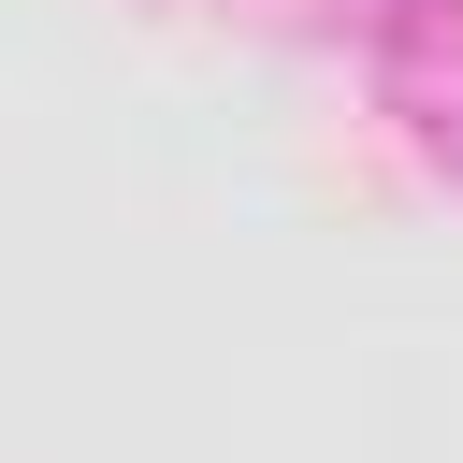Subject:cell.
<instances>
[{
    "instance_id": "obj_2",
    "label": "cell",
    "mask_w": 463,
    "mask_h": 463,
    "mask_svg": "<svg viewBox=\"0 0 463 463\" xmlns=\"http://www.w3.org/2000/svg\"><path fill=\"white\" fill-rule=\"evenodd\" d=\"M391 101H405V130H420V159L463 188V43L449 58H420V72H391Z\"/></svg>"
},
{
    "instance_id": "obj_1",
    "label": "cell",
    "mask_w": 463,
    "mask_h": 463,
    "mask_svg": "<svg viewBox=\"0 0 463 463\" xmlns=\"http://www.w3.org/2000/svg\"><path fill=\"white\" fill-rule=\"evenodd\" d=\"M289 14H318L333 43H362L376 72H420V58H449L463 43V0H289Z\"/></svg>"
}]
</instances>
